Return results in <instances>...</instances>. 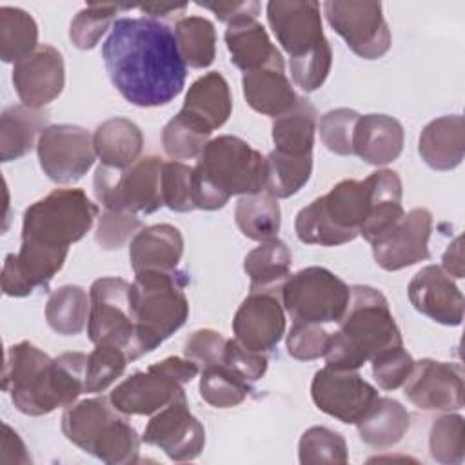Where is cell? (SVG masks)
Masks as SVG:
<instances>
[{"instance_id":"1","label":"cell","mask_w":465,"mask_h":465,"mask_svg":"<svg viewBox=\"0 0 465 465\" xmlns=\"http://www.w3.org/2000/svg\"><path fill=\"white\" fill-rule=\"evenodd\" d=\"M102 58L114 89L136 107H160L185 87L187 65L174 31L151 16H122L102 44Z\"/></svg>"},{"instance_id":"2","label":"cell","mask_w":465,"mask_h":465,"mask_svg":"<svg viewBox=\"0 0 465 465\" xmlns=\"http://www.w3.org/2000/svg\"><path fill=\"white\" fill-rule=\"evenodd\" d=\"M325 347L327 367L358 371L380 351L403 343L389 302L371 285H352L345 314Z\"/></svg>"},{"instance_id":"3","label":"cell","mask_w":465,"mask_h":465,"mask_svg":"<svg viewBox=\"0 0 465 465\" xmlns=\"http://www.w3.org/2000/svg\"><path fill=\"white\" fill-rule=\"evenodd\" d=\"M265 156L245 140L223 134L207 142L193 167L196 209H222L231 196L263 193Z\"/></svg>"},{"instance_id":"4","label":"cell","mask_w":465,"mask_h":465,"mask_svg":"<svg viewBox=\"0 0 465 465\" xmlns=\"http://www.w3.org/2000/svg\"><path fill=\"white\" fill-rule=\"evenodd\" d=\"M129 302L136 327V358L154 351L189 318L187 276L176 271L134 272Z\"/></svg>"},{"instance_id":"5","label":"cell","mask_w":465,"mask_h":465,"mask_svg":"<svg viewBox=\"0 0 465 465\" xmlns=\"http://www.w3.org/2000/svg\"><path fill=\"white\" fill-rule=\"evenodd\" d=\"M371 214V185L365 180H341L327 194L300 209L294 231L300 242L334 247L360 236Z\"/></svg>"},{"instance_id":"6","label":"cell","mask_w":465,"mask_h":465,"mask_svg":"<svg viewBox=\"0 0 465 465\" xmlns=\"http://www.w3.org/2000/svg\"><path fill=\"white\" fill-rule=\"evenodd\" d=\"M98 213L82 189H54L24 211L22 242L69 251L91 231Z\"/></svg>"},{"instance_id":"7","label":"cell","mask_w":465,"mask_h":465,"mask_svg":"<svg viewBox=\"0 0 465 465\" xmlns=\"http://www.w3.org/2000/svg\"><path fill=\"white\" fill-rule=\"evenodd\" d=\"M160 156L138 158L127 169L98 165L93 178V191L98 203L107 211L151 214L163 205Z\"/></svg>"},{"instance_id":"8","label":"cell","mask_w":465,"mask_h":465,"mask_svg":"<svg viewBox=\"0 0 465 465\" xmlns=\"http://www.w3.org/2000/svg\"><path fill=\"white\" fill-rule=\"evenodd\" d=\"M292 322L338 323L351 300V287L325 267H305L291 274L280 291Z\"/></svg>"},{"instance_id":"9","label":"cell","mask_w":465,"mask_h":465,"mask_svg":"<svg viewBox=\"0 0 465 465\" xmlns=\"http://www.w3.org/2000/svg\"><path fill=\"white\" fill-rule=\"evenodd\" d=\"M87 354L62 352L53 358L24 389L9 394L15 407L27 416H44L73 405L85 392Z\"/></svg>"},{"instance_id":"10","label":"cell","mask_w":465,"mask_h":465,"mask_svg":"<svg viewBox=\"0 0 465 465\" xmlns=\"http://www.w3.org/2000/svg\"><path fill=\"white\" fill-rule=\"evenodd\" d=\"M131 283L124 278L105 276L93 282L89 289V340L98 343H111L122 347L129 360L136 358V327L129 302Z\"/></svg>"},{"instance_id":"11","label":"cell","mask_w":465,"mask_h":465,"mask_svg":"<svg viewBox=\"0 0 465 465\" xmlns=\"http://www.w3.org/2000/svg\"><path fill=\"white\" fill-rule=\"evenodd\" d=\"M322 7L329 25L360 58L376 60L391 49L392 38L381 2L329 0Z\"/></svg>"},{"instance_id":"12","label":"cell","mask_w":465,"mask_h":465,"mask_svg":"<svg viewBox=\"0 0 465 465\" xmlns=\"http://www.w3.org/2000/svg\"><path fill=\"white\" fill-rule=\"evenodd\" d=\"M38 162L44 174L54 183H74L96 160L93 134L73 124L49 125L36 142Z\"/></svg>"},{"instance_id":"13","label":"cell","mask_w":465,"mask_h":465,"mask_svg":"<svg viewBox=\"0 0 465 465\" xmlns=\"http://www.w3.org/2000/svg\"><path fill=\"white\" fill-rule=\"evenodd\" d=\"M311 398L327 416L356 425L376 401L378 391L356 371H336L325 365L312 376Z\"/></svg>"},{"instance_id":"14","label":"cell","mask_w":465,"mask_h":465,"mask_svg":"<svg viewBox=\"0 0 465 465\" xmlns=\"http://www.w3.org/2000/svg\"><path fill=\"white\" fill-rule=\"evenodd\" d=\"M142 441L158 447L173 461H191L205 447V429L189 411L187 398L183 396L151 416Z\"/></svg>"},{"instance_id":"15","label":"cell","mask_w":465,"mask_h":465,"mask_svg":"<svg viewBox=\"0 0 465 465\" xmlns=\"http://www.w3.org/2000/svg\"><path fill=\"white\" fill-rule=\"evenodd\" d=\"M407 400L421 411L463 409V369L460 363L423 358L403 383Z\"/></svg>"},{"instance_id":"16","label":"cell","mask_w":465,"mask_h":465,"mask_svg":"<svg viewBox=\"0 0 465 465\" xmlns=\"http://www.w3.org/2000/svg\"><path fill=\"white\" fill-rule=\"evenodd\" d=\"M430 232V211L425 207L411 209L387 232L371 243L372 256L383 271H401L418 262L429 260Z\"/></svg>"},{"instance_id":"17","label":"cell","mask_w":465,"mask_h":465,"mask_svg":"<svg viewBox=\"0 0 465 465\" xmlns=\"http://www.w3.org/2000/svg\"><path fill=\"white\" fill-rule=\"evenodd\" d=\"M265 11L276 40L289 53V60L300 58L327 42L318 2L272 0Z\"/></svg>"},{"instance_id":"18","label":"cell","mask_w":465,"mask_h":465,"mask_svg":"<svg viewBox=\"0 0 465 465\" xmlns=\"http://www.w3.org/2000/svg\"><path fill=\"white\" fill-rule=\"evenodd\" d=\"M13 85L20 102L31 109H42L51 104L65 85L62 53L49 44H40L13 65Z\"/></svg>"},{"instance_id":"19","label":"cell","mask_w":465,"mask_h":465,"mask_svg":"<svg viewBox=\"0 0 465 465\" xmlns=\"http://www.w3.org/2000/svg\"><path fill=\"white\" fill-rule=\"evenodd\" d=\"M234 340L256 352L272 351L285 334V312L276 292L251 291L232 318Z\"/></svg>"},{"instance_id":"20","label":"cell","mask_w":465,"mask_h":465,"mask_svg":"<svg viewBox=\"0 0 465 465\" xmlns=\"http://www.w3.org/2000/svg\"><path fill=\"white\" fill-rule=\"evenodd\" d=\"M183 396V385L169 376L156 361L147 371H138L118 383L111 391L109 400L125 416H153Z\"/></svg>"},{"instance_id":"21","label":"cell","mask_w":465,"mask_h":465,"mask_svg":"<svg viewBox=\"0 0 465 465\" xmlns=\"http://www.w3.org/2000/svg\"><path fill=\"white\" fill-rule=\"evenodd\" d=\"M412 307L436 323L456 327L463 320V294L450 274L438 265L421 267L407 287Z\"/></svg>"},{"instance_id":"22","label":"cell","mask_w":465,"mask_h":465,"mask_svg":"<svg viewBox=\"0 0 465 465\" xmlns=\"http://www.w3.org/2000/svg\"><path fill=\"white\" fill-rule=\"evenodd\" d=\"M232 113V96L227 80L222 73L211 71L194 80L185 94L183 105L178 111L189 124L211 136L220 129Z\"/></svg>"},{"instance_id":"23","label":"cell","mask_w":465,"mask_h":465,"mask_svg":"<svg viewBox=\"0 0 465 465\" xmlns=\"http://www.w3.org/2000/svg\"><path fill=\"white\" fill-rule=\"evenodd\" d=\"M405 142L403 125L389 114H360L352 133V151L371 165H387L394 162Z\"/></svg>"},{"instance_id":"24","label":"cell","mask_w":465,"mask_h":465,"mask_svg":"<svg viewBox=\"0 0 465 465\" xmlns=\"http://www.w3.org/2000/svg\"><path fill=\"white\" fill-rule=\"evenodd\" d=\"M183 254V236L171 223L140 229L129 243V262L134 272L176 271Z\"/></svg>"},{"instance_id":"25","label":"cell","mask_w":465,"mask_h":465,"mask_svg":"<svg viewBox=\"0 0 465 465\" xmlns=\"http://www.w3.org/2000/svg\"><path fill=\"white\" fill-rule=\"evenodd\" d=\"M223 38L231 54V62L243 73H251L267 65H285L282 53L271 42L265 27L256 18L231 22Z\"/></svg>"},{"instance_id":"26","label":"cell","mask_w":465,"mask_h":465,"mask_svg":"<svg viewBox=\"0 0 465 465\" xmlns=\"http://www.w3.org/2000/svg\"><path fill=\"white\" fill-rule=\"evenodd\" d=\"M465 125L461 114H447L429 122L418 142L421 160L434 171H452L463 160Z\"/></svg>"},{"instance_id":"27","label":"cell","mask_w":465,"mask_h":465,"mask_svg":"<svg viewBox=\"0 0 465 465\" xmlns=\"http://www.w3.org/2000/svg\"><path fill=\"white\" fill-rule=\"evenodd\" d=\"M247 105L265 116L278 118L296 104V93L285 74V65H267L242 78Z\"/></svg>"},{"instance_id":"28","label":"cell","mask_w":465,"mask_h":465,"mask_svg":"<svg viewBox=\"0 0 465 465\" xmlns=\"http://www.w3.org/2000/svg\"><path fill=\"white\" fill-rule=\"evenodd\" d=\"M371 185V214L360 231L369 243L387 232L403 214V185L396 171L378 169L367 176Z\"/></svg>"},{"instance_id":"29","label":"cell","mask_w":465,"mask_h":465,"mask_svg":"<svg viewBox=\"0 0 465 465\" xmlns=\"http://www.w3.org/2000/svg\"><path fill=\"white\" fill-rule=\"evenodd\" d=\"M93 145L102 165L127 169L142 154L143 134L133 120L114 116L94 129Z\"/></svg>"},{"instance_id":"30","label":"cell","mask_w":465,"mask_h":465,"mask_svg":"<svg viewBox=\"0 0 465 465\" xmlns=\"http://www.w3.org/2000/svg\"><path fill=\"white\" fill-rule=\"evenodd\" d=\"M49 127V113L24 104L5 107L0 116V158L11 162L25 156L36 138Z\"/></svg>"},{"instance_id":"31","label":"cell","mask_w":465,"mask_h":465,"mask_svg":"<svg viewBox=\"0 0 465 465\" xmlns=\"http://www.w3.org/2000/svg\"><path fill=\"white\" fill-rule=\"evenodd\" d=\"M356 427L365 445L383 450L401 441L411 429V414L398 400L378 396Z\"/></svg>"},{"instance_id":"32","label":"cell","mask_w":465,"mask_h":465,"mask_svg":"<svg viewBox=\"0 0 465 465\" xmlns=\"http://www.w3.org/2000/svg\"><path fill=\"white\" fill-rule=\"evenodd\" d=\"M118 414L120 411L111 403L109 398H87L65 407L62 414V432L73 445H76L84 452H89L100 432Z\"/></svg>"},{"instance_id":"33","label":"cell","mask_w":465,"mask_h":465,"mask_svg":"<svg viewBox=\"0 0 465 465\" xmlns=\"http://www.w3.org/2000/svg\"><path fill=\"white\" fill-rule=\"evenodd\" d=\"M292 254L285 242L272 238L260 242L247 252L243 269L251 280V291H265L280 294L282 285L291 276Z\"/></svg>"},{"instance_id":"34","label":"cell","mask_w":465,"mask_h":465,"mask_svg":"<svg viewBox=\"0 0 465 465\" xmlns=\"http://www.w3.org/2000/svg\"><path fill=\"white\" fill-rule=\"evenodd\" d=\"M316 133V109L307 98H296L292 109L274 118L272 142L274 151L291 156L312 154Z\"/></svg>"},{"instance_id":"35","label":"cell","mask_w":465,"mask_h":465,"mask_svg":"<svg viewBox=\"0 0 465 465\" xmlns=\"http://www.w3.org/2000/svg\"><path fill=\"white\" fill-rule=\"evenodd\" d=\"M234 222L240 232L249 240H272L282 225L280 203L276 198L265 193L240 196L234 207Z\"/></svg>"},{"instance_id":"36","label":"cell","mask_w":465,"mask_h":465,"mask_svg":"<svg viewBox=\"0 0 465 465\" xmlns=\"http://www.w3.org/2000/svg\"><path fill=\"white\" fill-rule=\"evenodd\" d=\"M91 300L80 285H62L49 294L45 303L47 325L62 336L80 334L89 320Z\"/></svg>"},{"instance_id":"37","label":"cell","mask_w":465,"mask_h":465,"mask_svg":"<svg viewBox=\"0 0 465 465\" xmlns=\"http://www.w3.org/2000/svg\"><path fill=\"white\" fill-rule=\"evenodd\" d=\"M312 174V154L291 156L272 151L265 156L263 193L280 200L296 194Z\"/></svg>"},{"instance_id":"38","label":"cell","mask_w":465,"mask_h":465,"mask_svg":"<svg viewBox=\"0 0 465 465\" xmlns=\"http://www.w3.org/2000/svg\"><path fill=\"white\" fill-rule=\"evenodd\" d=\"M38 25L35 18L11 5L0 7V58L16 64L38 47Z\"/></svg>"},{"instance_id":"39","label":"cell","mask_w":465,"mask_h":465,"mask_svg":"<svg viewBox=\"0 0 465 465\" xmlns=\"http://www.w3.org/2000/svg\"><path fill=\"white\" fill-rule=\"evenodd\" d=\"M178 51L185 65L205 69L216 56V29L203 16H183L174 24Z\"/></svg>"},{"instance_id":"40","label":"cell","mask_w":465,"mask_h":465,"mask_svg":"<svg viewBox=\"0 0 465 465\" xmlns=\"http://www.w3.org/2000/svg\"><path fill=\"white\" fill-rule=\"evenodd\" d=\"M107 465H131L140 458V436L134 427L125 420V414H118L100 432L91 445L89 452Z\"/></svg>"},{"instance_id":"41","label":"cell","mask_w":465,"mask_h":465,"mask_svg":"<svg viewBox=\"0 0 465 465\" xmlns=\"http://www.w3.org/2000/svg\"><path fill=\"white\" fill-rule=\"evenodd\" d=\"M200 396L203 401L216 409H229L240 405L251 392L252 383L232 372L223 363L202 369Z\"/></svg>"},{"instance_id":"42","label":"cell","mask_w":465,"mask_h":465,"mask_svg":"<svg viewBox=\"0 0 465 465\" xmlns=\"http://www.w3.org/2000/svg\"><path fill=\"white\" fill-rule=\"evenodd\" d=\"M53 358L31 341H18L5 352L2 389L9 394L24 389Z\"/></svg>"},{"instance_id":"43","label":"cell","mask_w":465,"mask_h":465,"mask_svg":"<svg viewBox=\"0 0 465 465\" xmlns=\"http://www.w3.org/2000/svg\"><path fill=\"white\" fill-rule=\"evenodd\" d=\"M298 460L302 465H345L349 461L343 436L327 427L307 429L298 441Z\"/></svg>"},{"instance_id":"44","label":"cell","mask_w":465,"mask_h":465,"mask_svg":"<svg viewBox=\"0 0 465 465\" xmlns=\"http://www.w3.org/2000/svg\"><path fill=\"white\" fill-rule=\"evenodd\" d=\"M131 5L118 4H89L80 9L69 25V38L74 47L87 51L96 47L100 38L105 35L114 16L120 9H129Z\"/></svg>"},{"instance_id":"45","label":"cell","mask_w":465,"mask_h":465,"mask_svg":"<svg viewBox=\"0 0 465 465\" xmlns=\"http://www.w3.org/2000/svg\"><path fill=\"white\" fill-rule=\"evenodd\" d=\"M429 452L443 465H460L465 456L463 416L443 414L434 420L429 432Z\"/></svg>"},{"instance_id":"46","label":"cell","mask_w":465,"mask_h":465,"mask_svg":"<svg viewBox=\"0 0 465 465\" xmlns=\"http://www.w3.org/2000/svg\"><path fill=\"white\" fill-rule=\"evenodd\" d=\"M129 361L127 352L118 345H94V351L87 356L85 392H104L124 374Z\"/></svg>"},{"instance_id":"47","label":"cell","mask_w":465,"mask_h":465,"mask_svg":"<svg viewBox=\"0 0 465 465\" xmlns=\"http://www.w3.org/2000/svg\"><path fill=\"white\" fill-rule=\"evenodd\" d=\"M209 142V134L189 124L183 116L176 114L162 129V145L173 160L198 158Z\"/></svg>"},{"instance_id":"48","label":"cell","mask_w":465,"mask_h":465,"mask_svg":"<svg viewBox=\"0 0 465 465\" xmlns=\"http://www.w3.org/2000/svg\"><path fill=\"white\" fill-rule=\"evenodd\" d=\"M358 118L360 114L349 107L331 109L325 114H322L318 124L322 143L334 154H340V156L354 154L352 133Z\"/></svg>"},{"instance_id":"49","label":"cell","mask_w":465,"mask_h":465,"mask_svg":"<svg viewBox=\"0 0 465 465\" xmlns=\"http://www.w3.org/2000/svg\"><path fill=\"white\" fill-rule=\"evenodd\" d=\"M162 198L174 213L194 211L193 202V167L183 162H163L162 167Z\"/></svg>"},{"instance_id":"50","label":"cell","mask_w":465,"mask_h":465,"mask_svg":"<svg viewBox=\"0 0 465 465\" xmlns=\"http://www.w3.org/2000/svg\"><path fill=\"white\" fill-rule=\"evenodd\" d=\"M332 67V49L329 40L320 45L318 49L300 56V58H292L289 60V69H291V76L294 80V84L305 91V93H312L316 89H320Z\"/></svg>"},{"instance_id":"51","label":"cell","mask_w":465,"mask_h":465,"mask_svg":"<svg viewBox=\"0 0 465 465\" xmlns=\"http://www.w3.org/2000/svg\"><path fill=\"white\" fill-rule=\"evenodd\" d=\"M371 363L372 376L383 391L400 389L414 367V360L403 343L380 351L376 356H372Z\"/></svg>"},{"instance_id":"52","label":"cell","mask_w":465,"mask_h":465,"mask_svg":"<svg viewBox=\"0 0 465 465\" xmlns=\"http://www.w3.org/2000/svg\"><path fill=\"white\" fill-rule=\"evenodd\" d=\"M142 229V222L136 214L120 213V211H104L98 220V227L94 232L96 243L105 251L120 249L129 238Z\"/></svg>"},{"instance_id":"53","label":"cell","mask_w":465,"mask_h":465,"mask_svg":"<svg viewBox=\"0 0 465 465\" xmlns=\"http://www.w3.org/2000/svg\"><path fill=\"white\" fill-rule=\"evenodd\" d=\"M329 332L320 323L292 322L287 334V352L291 358L300 361L318 360L325 354Z\"/></svg>"},{"instance_id":"54","label":"cell","mask_w":465,"mask_h":465,"mask_svg":"<svg viewBox=\"0 0 465 465\" xmlns=\"http://www.w3.org/2000/svg\"><path fill=\"white\" fill-rule=\"evenodd\" d=\"M227 340L213 329H198L189 334L183 347V356L193 360L198 367L205 369L218 365L223 360Z\"/></svg>"},{"instance_id":"55","label":"cell","mask_w":465,"mask_h":465,"mask_svg":"<svg viewBox=\"0 0 465 465\" xmlns=\"http://www.w3.org/2000/svg\"><path fill=\"white\" fill-rule=\"evenodd\" d=\"M222 363L249 383L258 381L267 372V358L263 356V352L245 349L234 338L227 340Z\"/></svg>"},{"instance_id":"56","label":"cell","mask_w":465,"mask_h":465,"mask_svg":"<svg viewBox=\"0 0 465 465\" xmlns=\"http://www.w3.org/2000/svg\"><path fill=\"white\" fill-rule=\"evenodd\" d=\"M196 5L209 9L216 15V18L220 22H225L227 25L231 22L236 20H243V18H256L260 15V2L254 0H247V2H214V4H203V2H196Z\"/></svg>"},{"instance_id":"57","label":"cell","mask_w":465,"mask_h":465,"mask_svg":"<svg viewBox=\"0 0 465 465\" xmlns=\"http://www.w3.org/2000/svg\"><path fill=\"white\" fill-rule=\"evenodd\" d=\"M2 463H31V456L20 436L4 423V441H2Z\"/></svg>"},{"instance_id":"58","label":"cell","mask_w":465,"mask_h":465,"mask_svg":"<svg viewBox=\"0 0 465 465\" xmlns=\"http://www.w3.org/2000/svg\"><path fill=\"white\" fill-rule=\"evenodd\" d=\"M441 269L454 276V278H463V252H461V236H458L449 247L447 251L443 252V258H441Z\"/></svg>"},{"instance_id":"59","label":"cell","mask_w":465,"mask_h":465,"mask_svg":"<svg viewBox=\"0 0 465 465\" xmlns=\"http://www.w3.org/2000/svg\"><path fill=\"white\" fill-rule=\"evenodd\" d=\"M142 13L149 15L151 18H156V20H162V18H167L171 15H178V13H183L187 9L185 4H145V5H140L138 7Z\"/></svg>"}]
</instances>
